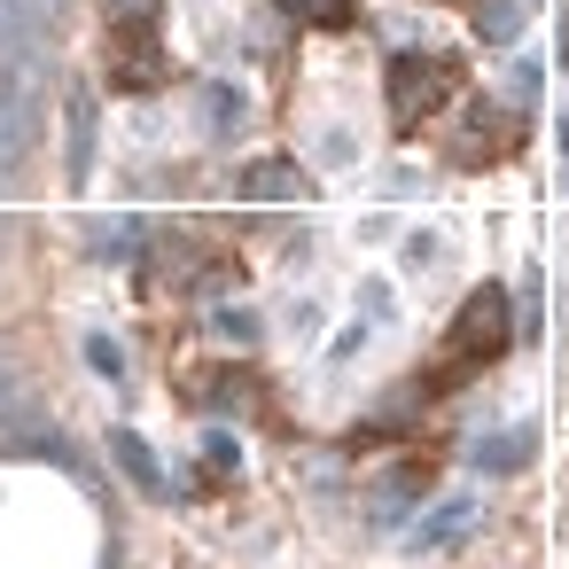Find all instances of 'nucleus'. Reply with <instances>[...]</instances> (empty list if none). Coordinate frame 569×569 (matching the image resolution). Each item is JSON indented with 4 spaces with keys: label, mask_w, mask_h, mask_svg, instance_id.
<instances>
[{
    "label": "nucleus",
    "mask_w": 569,
    "mask_h": 569,
    "mask_svg": "<svg viewBox=\"0 0 569 569\" xmlns=\"http://www.w3.org/2000/svg\"><path fill=\"white\" fill-rule=\"evenodd\" d=\"M507 336H515V305H507V289H499V281L468 289V305L452 312V328H445V343H437L421 390H460V382H476L483 367H499Z\"/></svg>",
    "instance_id": "f257e3e1"
},
{
    "label": "nucleus",
    "mask_w": 569,
    "mask_h": 569,
    "mask_svg": "<svg viewBox=\"0 0 569 569\" xmlns=\"http://www.w3.org/2000/svg\"><path fill=\"white\" fill-rule=\"evenodd\" d=\"M382 94H390V126L413 141V133H429V126H445V118H452V102L468 94V63H460V56L406 48V56H390Z\"/></svg>",
    "instance_id": "f03ea898"
},
{
    "label": "nucleus",
    "mask_w": 569,
    "mask_h": 569,
    "mask_svg": "<svg viewBox=\"0 0 569 569\" xmlns=\"http://www.w3.org/2000/svg\"><path fill=\"white\" fill-rule=\"evenodd\" d=\"M102 71H110L118 94H149V87L172 79V63H164V32H157V0H118V9H110Z\"/></svg>",
    "instance_id": "7ed1b4c3"
},
{
    "label": "nucleus",
    "mask_w": 569,
    "mask_h": 569,
    "mask_svg": "<svg viewBox=\"0 0 569 569\" xmlns=\"http://www.w3.org/2000/svg\"><path fill=\"white\" fill-rule=\"evenodd\" d=\"M522 149V126H515V110H499V102H460L452 118H445V157L460 164V172H483V164H499V157H515Z\"/></svg>",
    "instance_id": "20e7f679"
},
{
    "label": "nucleus",
    "mask_w": 569,
    "mask_h": 569,
    "mask_svg": "<svg viewBox=\"0 0 569 569\" xmlns=\"http://www.w3.org/2000/svg\"><path fill=\"white\" fill-rule=\"evenodd\" d=\"M289 17L312 32H351L359 24V0H289Z\"/></svg>",
    "instance_id": "39448f33"
},
{
    "label": "nucleus",
    "mask_w": 569,
    "mask_h": 569,
    "mask_svg": "<svg viewBox=\"0 0 569 569\" xmlns=\"http://www.w3.org/2000/svg\"><path fill=\"white\" fill-rule=\"evenodd\" d=\"M250 188H258V196H289V172H281V164H266V172H258Z\"/></svg>",
    "instance_id": "423d86ee"
},
{
    "label": "nucleus",
    "mask_w": 569,
    "mask_h": 569,
    "mask_svg": "<svg viewBox=\"0 0 569 569\" xmlns=\"http://www.w3.org/2000/svg\"><path fill=\"white\" fill-rule=\"evenodd\" d=\"M452 9H468V0H452Z\"/></svg>",
    "instance_id": "0eeeda50"
}]
</instances>
